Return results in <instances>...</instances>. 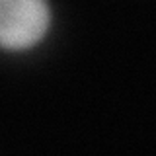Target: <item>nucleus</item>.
Returning <instances> with one entry per match:
<instances>
[{
    "label": "nucleus",
    "mask_w": 156,
    "mask_h": 156,
    "mask_svg": "<svg viewBox=\"0 0 156 156\" xmlns=\"http://www.w3.org/2000/svg\"><path fill=\"white\" fill-rule=\"evenodd\" d=\"M53 20L47 0H0V51L20 55L35 49L47 39Z\"/></svg>",
    "instance_id": "obj_1"
}]
</instances>
